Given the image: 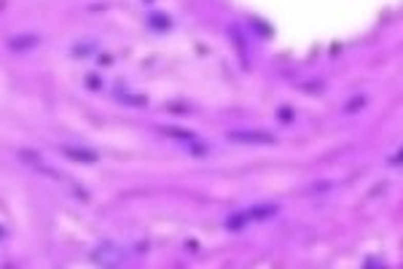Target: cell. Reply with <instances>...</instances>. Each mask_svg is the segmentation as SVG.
I'll list each match as a JSON object with an SVG mask.
<instances>
[{
	"mask_svg": "<svg viewBox=\"0 0 403 269\" xmlns=\"http://www.w3.org/2000/svg\"><path fill=\"white\" fill-rule=\"evenodd\" d=\"M226 137L231 143H242V146H277V137L264 130H229Z\"/></svg>",
	"mask_w": 403,
	"mask_h": 269,
	"instance_id": "obj_1",
	"label": "cell"
},
{
	"mask_svg": "<svg viewBox=\"0 0 403 269\" xmlns=\"http://www.w3.org/2000/svg\"><path fill=\"white\" fill-rule=\"evenodd\" d=\"M121 259H124V253L113 242H100L97 248L91 250V261H97V264H116V261H121Z\"/></svg>",
	"mask_w": 403,
	"mask_h": 269,
	"instance_id": "obj_2",
	"label": "cell"
},
{
	"mask_svg": "<svg viewBox=\"0 0 403 269\" xmlns=\"http://www.w3.org/2000/svg\"><path fill=\"white\" fill-rule=\"evenodd\" d=\"M62 154L70 162H78V165H97L100 154L91 148H78V146H62Z\"/></svg>",
	"mask_w": 403,
	"mask_h": 269,
	"instance_id": "obj_3",
	"label": "cell"
},
{
	"mask_svg": "<svg viewBox=\"0 0 403 269\" xmlns=\"http://www.w3.org/2000/svg\"><path fill=\"white\" fill-rule=\"evenodd\" d=\"M277 213H280L277 202H258V205H253L250 210H247V216H250L253 221H269V218H274Z\"/></svg>",
	"mask_w": 403,
	"mask_h": 269,
	"instance_id": "obj_4",
	"label": "cell"
},
{
	"mask_svg": "<svg viewBox=\"0 0 403 269\" xmlns=\"http://www.w3.org/2000/svg\"><path fill=\"white\" fill-rule=\"evenodd\" d=\"M38 43H41V35H14V38L6 41V46L11 51H30Z\"/></svg>",
	"mask_w": 403,
	"mask_h": 269,
	"instance_id": "obj_5",
	"label": "cell"
},
{
	"mask_svg": "<svg viewBox=\"0 0 403 269\" xmlns=\"http://www.w3.org/2000/svg\"><path fill=\"white\" fill-rule=\"evenodd\" d=\"M148 27L156 30V32H170L172 30V16L164 14V11H153V14H148Z\"/></svg>",
	"mask_w": 403,
	"mask_h": 269,
	"instance_id": "obj_6",
	"label": "cell"
},
{
	"mask_svg": "<svg viewBox=\"0 0 403 269\" xmlns=\"http://www.w3.org/2000/svg\"><path fill=\"white\" fill-rule=\"evenodd\" d=\"M247 221H250V216H247V210H236V213L226 216V221H223V226H226L229 231H242L247 226Z\"/></svg>",
	"mask_w": 403,
	"mask_h": 269,
	"instance_id": "obj_7",
	"label": "cell"
},
{
	"mask_svg": "<svg viewBox=\"0 0 403 269\" xmlns=\"http://www.w3.org/2000/svg\"><path fill=\"white\" fill-rule=\"evenodd\" d=\"M116 100L129 105V108H145V105H148L145 95H129V92H116Z\"/></svg>",
	"mask_w": 403,
	"mask_h": 269,
	"instance_id": "obj_8",
	"label": "cell"
},
{
	"mask_svg": "<svg viewBox=\"0 0 403 269\" xmlns=\"http://www.w3.org/2000/svg\"><path fill=\"white\" fill-rule=\"evenodd\" d=\"M159 132H161V135H167V137L188 140V143H191V140H194V132H188V130H180V127H159Z\"/></svg>",
	"mask_w": 403,
	"mask_h": 269,
	"instance_id": "obj_9",
	"label": "cell"
},
{
	"mask_svg": "<svg viewBox=\"0 0 403 269\" xmlns=\"http://www.w3.org/2000/svg\"><path fill=\"white\" fill-rule=\"evenodd\" d=\"M365 102H369V97H365V95H358V97L347 100V102H344V113H360Z\"/></svg>",
	"mask_w": 403,
	"mask_h": 269,
	"instance_id": "obj_10",
	"label": "cell"
},
{
	"mask_svg": "<svg viewBox=\"0 0 403 269\" xmlns=\"http://www.w3.org/2000/svg\"><path fill=\"white\" fill-rule=\"evenodd\" d=\"M229 35H231V38H234V46H236V51H242V54H247V46H245V38H242V35H240V27H236V25H231V27H229Z\"/></svg>",
	"mask_w": 403,
	"mask_h": 269,
	"instance_id": "obj_11",
	"label": "cell"
},
{
	"mask_svg": "<svg viewBox=\"0 0 403 269\" xmlns=\"http://www.w3.org/2000/svg\"><path fill=\"white\" fill-rule=\"evenodd\" d=\"M277 119L280 121H288V124L293 121V108H290V105H282V108L277 111Z\"/></svg>",
	"mask_w": 403,
	"mask_h": 269,
	"instance_id": "obj_12",
	"label": "cell"
},
{
	"mask_svg": "<svg viewBox=\"0 0 403 269\" xmlns=\"http://www.w3.org/2000/svg\"><path fill=\"white\" fill-rule=\"evenodd\" d=\"M188 151H191V156H207V146L205 143H194V140H191Z\"/></svg>",
	"mask_w": 403,
	"mask_h": 269,
	"instance_id": "obj_13",
	"label": "cell"
},
{
	"mask_svg": "<svg viewBox=\"0 0 403 269\" xmlns=\"http://www.w3.org/2000/svg\"><path fill=\"white\" fill-rule=\"evenodd\" d=\"M253 27H255V32H258V35H266V38H269L271 32H274V30H271V27L266 25V22L261 25V19H253Z\"/></svg>",
	"mask_w": 403,
	"mask_h": 269,
	"instance_id": "obj_14",
	"label": "cell"
},
{
	"mask_svg": "<svg viewBox=\"0 0 403 269\" xmlns=\"http://www.w3.org/2000/svg\"><path fill=\"white\" fill-rule=\"evenodd\" d=\"M91 51H94V43H86V46H76V49H73V54H76V57H84V54H91Z\"/></svg>",
	"mask_w": 403,
	"mask_h": 269,
	"instance_id": "obj_15",
	"label": "cell"
},
{
	"mask_svg": "<svg viewBox=\"0 0 403 269\" xmlns=\"http://www.w3.org/2000/svg\"><path fill=\"white\" fill-rule=\"evenodd\" d=\"M86 86H89V89H100V76H91V73H89V76H86Z\"/></svg>",
	"mask_w": 403,
	"mask_h": 269,
	"instance_id": "obj_16",
	"label": "cell"
},
{
	"mask_svg": "<svg viewBox=\"0 0 403 269\" xmlns=\"http://www.w3.org/2000/svg\"><path fill=\"white\" fill-rule=\"evenodd\" d=\"M331 189V183H315V186H309V194H315V191H328Z\"/></svg>",
	"mask_w": 403,
	"mask_h": 269,
	"instance_id": "obj_17",
	"label": "cell"
},
{
	"mask_svg": "<svg viewBox=\"0 0 403 269\" xmlns=\"http://www.w3.org/2000/svg\"><path fill=\"white\" fill-rule=\"evenodd\" d=\"M301 89H304V92H320V84H304Z\"/></svg>",
	"mask_w": 403,
	"mask_h": 269,
	"instance_id": "obj_18",
	"label": "cell"
},
{
	"mask_svg": "<svg viewBox=\"0 0 403 269\" xmlns=\"http://www.w3.org/2000/svg\"><path fill=\"white\" fill-rule=\"evenodd\" d=\"M0 237H6V229L3 226H0Z\"/></svg>",
	"mask_w": 403,
	"mask_h": 269,
	"instance_id": "obj_19",
	"label": "cell"
},
{
	"mask_svg": "<svg viewBox=\"0 0 403 269\" xmlns=\"http://www.w3.org/2000/svg\"><path fill=\"white\" fill-rule=\"evenodd\" d=\"M145 3H151V0H145Z\"/></svg>",
	"mask_w": 403,
	"mask_h": 269,
	"instance_id": "obj_20",
	"label": "cell"
}]
</instances>
